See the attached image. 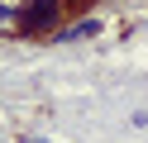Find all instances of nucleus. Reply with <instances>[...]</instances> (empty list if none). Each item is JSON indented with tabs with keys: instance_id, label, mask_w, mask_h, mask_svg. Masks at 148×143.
<instances>
[{
	"instance_id": "20e7f679",
	"label": "nucleus",
	"mask_w": 148,
	"mask_h": 143,
	"mask_svg": "<svg viewBox=\"0 0 148 143\" xmlns=\"http://www.w3.org/2000/svg\"><path fill=\"white\" fill-rule=\"evenodd\" d=\"M19 143H48V138H38V133H24V138Z\"/></svg>"
},
{
	"instance_id": "7ed1b4c3",
	"label": "nucleus",
	"mask_w": 148,
	"mask_h": 143,
	"mask_svg": "<svg viewBox=\"0 0 148 143\" xmlns=\"http://www.w3.org/2000/svg\"><path fill=\"white\" fill-rule=\"evenodd\" d=\"M129 124H134V129H143V124H148V110H134V114H129Z\"/></svg>"
},
{
	"instance_id": "f257e3e1",
	"label": "nucleus",
	"mask_w": 148,
	"mask_h": 143,
	"mask_svg": "<svg viewBox=\"0 0 148 143\" xmlns=\"http://www.w3.org/2000/svg\"><path fill=\"white\" fill-rule=\"evenodd\" d=\"M72 0H24L19 5V24H14V38H58L62 29L72 24Z\"/></svg>"
},
{
	"instance_id": "f03ea898",
	"label": "nucleus",
	"mask_w": 148,
	"mask_h": 143,
	"mask_svg": "<svg viewBox=\"0 0 148 143\" xmlns=\"http://www.w3.org/2000/svg\"><path fill=\"white\" fill-rule=\"evenodd\" d=\"M100 29H105V24H100L96 14H86V19H72V24L62 29V34L53 38V43H86V38H96Z\"/></svg>"
}]
</instances>
